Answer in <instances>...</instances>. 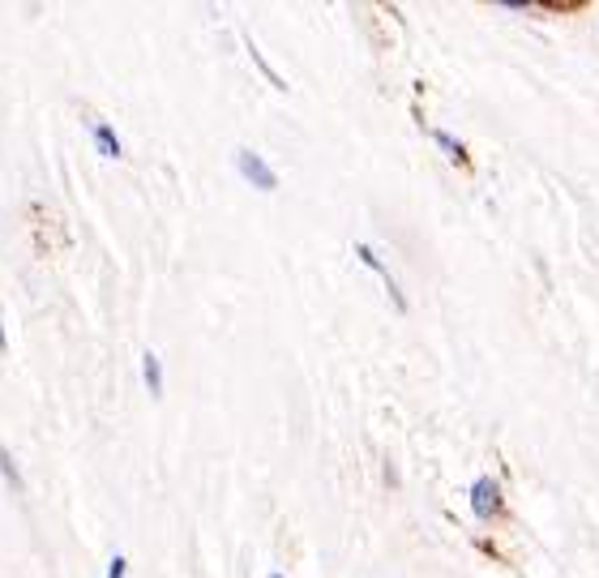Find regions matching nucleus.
<instances>
[{
    "label": "nucleus",
    "mask_w": 599,
    "mask_h": 578,
    "mask_svg": "<svg viewBox=\"0 0 599 578\" xmlns=\"http://www.w3.org/2000/svg\"><path fill=\"white\" fill-rule=\"evenodd\" d=\"M236 164H240L248 185H257V189H266V193L278 189V176L271 172V164H266V159H257L253 150H240V155H236Z\"/></svg>",
    "instance_id": "nucleus-1"
},
{
    "label": "nucleus",
    "mask_w": 599,
    "mask_h": 578,
    "mask_svg": "<svg viewBox=\"0 0 599 578\" xmlns=\"http://www.w3.org/2000/svg\"><path fill=\"white\" fill-rule=\"evenodd\" d=\"M355 257H360L364 266H373V271H377V278H382V283H385V292L394 296V304H399V308H407V296L399 292V283H394V275L385 271V262H382V257H377V253H373V248H369V245H355Z\"/></svg>",
    "instance_id": "nucleus-3"
},
{
    "label": "nucleus",
    "mask_w": 599,
    "mask_h": 578,
    "mask_svg": "<svg viewBox=\"0 0 599 578\" xmlns=\"http://www.w3.org/2000/svg\"><path fill=\"white\" fill-rule=\"evenodd\" d=\"M271 578H283V575H271Z\"/></svg>",
    "instance_id": "nucleus-9"
},
{
    "label": "nucleus",
    "mask_w": 599,
    "mask_h": 578,
    "mask_svg": "<svg viewBox=\"0 0 599 578\" xmlns=\"http://www.w3.org/2000/svg\"><path fill=\"white\" fill-rule=\"evenodd\" d=\"M90 134H95V146H99L108 159H120V141H116V134H111V125H104V120H90Z\"/></svg>",
    "instance_id": "nucleus-4"
},
{
    "label": "nucleus",
    "mask_w": 599,
    "mask_h": 578,
    "mask_svg": "<svg viewBox=\"0 0 599 578\" xmlns=\"http://www.w3.org/2000/svg\"><path fill=\"white\" fill-rule=\"evenodd\" d=\"M433 138L441 141V150H445V155H450V159H454V164H467L463 146H459V141L450 138V134H441V129H433Z\"/></svg>",
    "instance_id": "nucleus-6"
},
{
    "label": "nucleus",
    "mask_w": 599,
    "mask_h": 578,
    "mask_svg": "<svg viewBox=\"0 0 599 578\" xmlns=\"http://www.w3.org/2000/svg\"><path fill=\"white\" fill-rule=\"evenodd\" d=\"M141 373H146V390L159 399V394H164V364L146 352V356H141Z\"/></svg>",
    "instance_id": "nucleus-5"
},
{
    "label": "nucleus",
    "mask_w": 599,
    "mask_h": 578,
    "mask_svg": "<svg viewBox=\"0 0 599 578\" xmlns=\"http://www.w3.org/2000/svg\"><path fill=\"white\" fill-rule=\"evenodd\" d=\"M108 578H125V557H116L108 566Z\"/></svg>",
    "instance_id": "nucleus-7"
},
{
    "label": "nucleus",
    "mask_w": 599,
    "mask_h": 578,
    "mask_svg": "<svg viewBox=\"0 0 599 578\" xmlns=\"http://www.w3.org/2000/svg\"><path fill=\"white\" fill-rule=\"evenodd\" d=\"M9 352V339H4V317H0V356Z\"/></svg>",
    "instance_id": "nucleus-8"
},
{
    "label": "nucleus",
    "mask_w": 599,
    "mask_h": 578,
    "mask_svg": "<svg viewBox=\"0 0 599 578\" xmlns=\"http://www.w3.org/2000/svg\"><path fill=\"white\" fill-rule=\"evenodd\" d=\"M471 510H475L480 519H492V515L501 510V489H497V480L484 476V480L471 484Z\"/></svg>",
    "instance_id": "nucleus-2"
}]
</instances>
